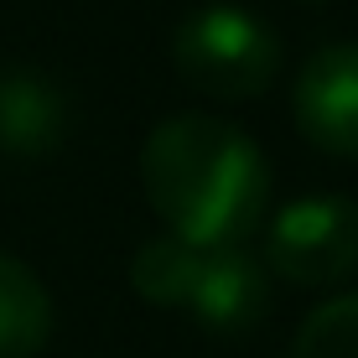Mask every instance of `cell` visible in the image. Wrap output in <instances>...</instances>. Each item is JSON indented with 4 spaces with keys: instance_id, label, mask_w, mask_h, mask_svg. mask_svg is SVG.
<instances>
[{
    "instance_id": "1",
    "label": "cell",
    "mask_w": 358,
    "mask_h": 358,
    "mask_svg": "<svg viewBox=\"0 0 358 358\" xmlns=\"http://www.w3.org/2000/svg\"><path fill=\"white\" fill-rule=\"evenodd\" d=\"M141 187L171 239L239 250L265 218L270 166L260 145L218 115H171L141 145Z\"/></svg>"
},
{
    "instance_id": "2",
    "label": "cell",
    "mask_w": 358,
    "mask_h": 358,
    "mask_svg": "<svg viewBox=\"0 0 358 358\" xmlns=\"http://www.w3.org/2000/svg\"><path fill=\"white\" fill-rule=\"evenodd\" d=\"M130 286L141 301L197 317L208 332H250L265 317L270 280L244 250H197L162 234L145 239L130 260Z\"/></svg>"
},
{
    "instance_id": "3",
    "label": "cell",
    "mask_w": 358,
    "mask_h": 358,
    "mask_svg": "<svg viewBox=\"0 0 358 358\" xmlns=\"http://www.w3.org/2000/svg\"><path fill=\"white\" fill-rule=\"evenodd\" d=\"M171 63L208 99H260L280 78V42L255 10L203 6L171 36Z\"/></svg>"
},
{
    "instance_id": "4",
    "label": "cell",
    "mask_w": 358,
    "mask_h": 358,
    "mask_svg": "<svg viewBox=\"0 0 358 358\" xmlns=\"http://www.w3.org/2000/svg\"><path fill=\"white\" fill-rule=\"evenodd\" d=\"M265 265L286 286L327 291L358 275V203L343 192H312L286 203L265 224Z\"/></svg>"
},
{
    "instance_id": "5",
    "label": "cell",
    "mask_w": 358,
    "mask_h": 358,
    "mask_svg": "<svg viewBox=\"0 0 358 358\" xmlns=\"http://www.w3.org/2000/svg\"><path fill=\"white\" fill-rule=\"evenodd\" d=\"M291 115L306 145L338 162H358V42H332L306 57L291 89Z\"/></svg>"
},
{
    "instance_id": "6",
    "label": "cell",
    "mask_w": 358,
    "mask_h": 358,
    "mask_svg": "<svg viewBox=\"0 0 358 358\" xmlns=\"http://www.w3.org/2000/svg\"><path fill=\"white\" fill-rule=\"evenodd\" d=\"M52 338V296L31 265L0 250V358H36Z\"/></svg>"
},
{
    "instance_id": "7",
    "label": "cell",
    "mask_w": 358,
    "mask_h": 358,
    "mask_svg": "<svg viewBox=\"0 0 358 358\" xmlns=\"http://www.w3.org/2000/svg\"><path fill=\"white\" fill-rule=\"evenodd\" d=\"M63 135V104L52 83L36 73H6L0 78V145L16 156H42Z\"/></svg>"
},
{
    "instance_id": "8",
    "label": "cell",
    "mask_w": 358,
    "mask_h": 358,
    "mask_svg": "<svg viewBox=\"0 0 358 358\" xmlns=\"http://www.w3.org/2000/svg\"><path fill=\"white\" fill-rule=\"evenodd\" d=\"M291 358H358V291L322 301L296 327Z\"/></svg>"
}]
</instances>
